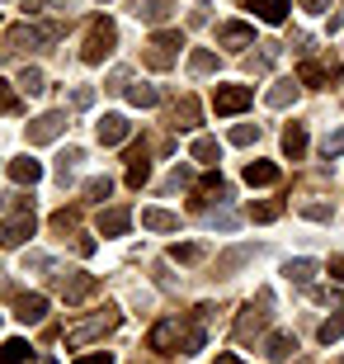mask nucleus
I'll list each match as a JSON object with an SVG mask.
<instances>
[{"mask_svg":"<svg viewBox=\"0 0 344 364\" xmlns=\"http://www.w3.org/2000/svg\"><path fill=\"white\" fill-rule=\"evenodd\" d=\"M113 48H118V28H113V19H94L90 33H85V48H80V62H90V67H99L104 57H113Z\"/></svg>","mask_w":344,"mask_h":364,"instance_id":"f257e3e1","label":"nucleus"},{"mask_svg":"<svg viewBox=\"0 0 344 364\" xmlns=\"http://www.w3.org/2000/svg\"><path fill=\"white\" fill-rule=\"evenodd\" d=\"M179 48H184V33H179V28H160L156 38H151V48H146V67L151 71H170Z\"/></svg>","mask_w":344,"mask_h":364,"instance_id":"f03ea898","label":"nucleus"},{"mask_svg":"<svg viewBox=\"0 0 344 364\" xmlns=\"http://www.w3.org/2000/svg\"><path fill=\"white\" fill-rule=\"evenodd\" d=\"M28 237H33V199H19L14 218L0 223V246H24Z\"/></svg>","mask_w":344,"mask_h":364,"instance_id":"7ed1b4c3","label":"nucleus"},{"mask_svg":"<svg viewBox=\"0 0 344 364\" xmlns=\"http://www.w3.org/2000/svg\"><path fill=\"white\" fill-rule=\"evenodd\" d=\"M57 33H62L57 24H14L10 33H5V43H10L14 53H33L43 43H57Z\"/></svg>","mask_w":344,"mask_h":364,"instance_id":"20e7f679","label":"nucleus"},{"mask_svg":"<svg viewBox=\"0 0 344 364\" xmlns=\"http://www.w3.org/2000/svg\"><path fill=\"white\" fill-rule=\"evenodd\" d=\"M184 336H189V326H184V322H174V317H165V322L151 326V336H146V350H151V355H170L174 346H184Z\"/></svg>","mask_w":344,"mask_h":364,"instance_id":"39448f33","label":"nucleus"},{"mask_svg":"<svg viewBox=\"0 0 344 364\" xmlns=\"http://www.w3.org/2000/svg\"><path fill=\"white\" fill-rule=\"evenodd\" d=\"M118 326V308H104L99 317H90V322H76L67 331V346H85V341H94V336H109Z\"/></svg>","mask_w":344,"mask_h":364,"instance_id":"423d86ee","label":"nucleus"},{"mask_svg":"<svg viewBox=\"0 0 344 364\" xmlns=\"http://www.w3.org/2000/svg\"><path fill=\"white\" fill-rule=\"evenodd\" d=\"M250 105H255L250 85H217L212 90V109L217 114H240V109H250Z\"/></svg>","mask_w":344,"mask_h":364,"instance_id":"0eeeda50","label":"nucleus"},{"mask_svg":"<svg viewBox=\"0 0 344 364\" xmlns=\"http://www.w3.org/2000/svg\"><path fill=\"white\" fill-rule=\"evenodd\" d=\"M62 133H67V109H48L28 123V142H57Z\"/></svg>","mask_w":344,"mask_h":364,"instance_id":"6e6552de","label":"nucleus"},{"mask_svg":"<svg viewBox=\"0 0 344 364\" xmlns=\"http://www.w3.org/2000/svg\"><path fill=\"white\" fill-rule=\"evenodd\" d=\"M269 303H274V298L260 294L250 308L240 312V322H236V336H240V341H250V336H260V331H265V322H269Z\"/></svg>","mask_w":344,"mask_h":364,"instance_id":"1a4fd4ad","label":"nucleus"},{"mask_svg":"<svg viewBox=\"0 0 344 364\" xmlns=\"http://www.w3.org/2000/svg\"><path fill=\"white\" fill-rule=\"evenodd\" d=\"M94 289H99V279H94V274H62V279H57V294L67 298V303H85Z\"/></svg>","mask_w":344,"mask_h":364,"instance_id":"9d476101","label":"nucleus"},{"mask_svg":"<svg viewBox=\"0 0 344 364\" xmlns=\"http://www.w3.org/2000/svg\"><path fill=\"white\" fill-rule=\"evenodd\" d=\"M14 317L24 326H38L43 317H48V298L43 294H14Z\"/></svg>","mask_w":344,"mask_h":364,"instance_id":"9b49d317","label":"nucleus"},{"mask_svg":"<svg viewBox=\"0 0 344 364\" xmlns=\"http://www.w3.org/2000/svg\"><path fill=\"white\" fill-rule=\"evenodd\" d=\"M133 14L142 19V24H170L174 5L170 0H133Z\"/></svg>","mask_w":344,"mask_h":364,"instance_id":"f8f14e48","label":"nucleus"},{"mask_svg":"<svg viewBox=\"0 0 344 364\" xmlns=\"http://www.w3.org/2000/svg\"><path fill=\"white\" fill-rule=\"evenodd\" d=\"M128 133H133V123L123 119V114H104V119H99V142H104V147L128 142Z\"/></svg>","mask_w":344,"mask_h":364,"instance_id":"ddd939ff","label":"nucleus"},{"mask_svg":"<svg viewBox=\"0 0 344 364\" xmlns=\"http://www.w3.org/2000/svg\"><path fill=\"white\" fill-rule=\"evenodd\" d=\"M217 43H222V48H231V53H240V48H250V43H255V28L240 24V19H231V24H222Z\"/></svg>","mask_w":344,"mask_h":364,"instance_id":"4468645a","label":"nucleus"},{"mask_svg":"<svg viewBox=\"0 0 344 364\" xmlns=\"http://www.w3.org/2000/svg\"><path fill=\"white\" fill-rule=\"evenodd\" d=\"M142 228L146 232H179V213H170V208H142Z\"/></svg>","mask_w":344,"mask_h":364,"instance_id":"2eb2a0df","label":"nucleus"},{"mask_svg":"<svg viewBox=\"0 0 344 364\" xmlns=\"http://www.w3.org/2000/svg\"><path fill=\"white\" fill-rule=\"evenodd\" d=\"M292 350H297V341H292L288 331H269V336H265V355H269L274 364L292 360Z\"/></svg>","mask_w":344,"mask_h":364,"instance_id":"dca6fc26","label":"nucleus"},{"mask_svg":"<svg viewBox=\"0 0 344 364\" xmlns=\"http://www.w3.org/2000/svg\"><path fill=\"white\" fill-rule=\"evenodd\" d=\"M128 228H133V213H128V208H104V213H99V232H104V237H123Z\"/></svg>","mask_w":344,"mask_h":364,"instance_id":"f3484780","label":"nucleus"},{"mask_svg":"<svg viewBox=\"0 0 344 364\" xmlns=\"http://www.w3.org/2000/svg\"><path fill=\"white\" fill-rule=\"evenodd\" d=\"M250 260H255V246H231V251L217 256V274H236L240 265H250Z\"/></svg>","mask_w":344,"mask_h":364,"instance_id":"a211bd4d","label":"nucleus"},{"mask_svg":"<svg viewBox=\"0 0 344 364\" xmlns=\"http://www.w3.org/2000/svg\"><path fill=\"white\" fill-rule=\"evenodd\" d=\"M146 180H151V161H146V147H133V156H128V185L142 189Z\"/></svg>","mask_w":344,"mask_h":364,"instance_id":"6ab92c4d","label":"nucleus"},{"mask_svg":"<svg viewBox=\"0 0 344 364\" xmlns=\"http://www.w3.org/2000/svg\"><path fill=\"white\" fill-rule=\"evenodd\" d=\"M10 180H14V185H38L43 166L33 161V156H19V161H10Z\"/></svg>","mask_w":344,"mask_h":364,"instance_id":"aec40b11","label":"nucleus"},{"mask_svg":"<svg viewBox=\"0 0 344 364\" xmlns=\"http://www.w3.org/2000/svg\"><path fill=\"white\" fill-rule=\"evenodd\" d=\"M316 270H321V265H316V260H306V256H297V260H288V265H283L288 284H302V289H306L311 279H316Z\"/></svg>","mask_w":344,"mask_h":364,"instance_id":"412c9836","label":"nucleus"},{"mask_svg":"<svg viewBox=\"0 0 344 364\" xmlns=\"http://www.w3.org/2000/svg\"><path fill=\"white\" fill-rule=\"evenodd\" d=\"M283 151H288L292 161H302V156H306V128H302V123H288V133H283Z\"/></svg>","mask_w":344,"mask_h":364,"instance_id":"4be33fe9","label":"nucleus"},{"mask_svg":"<svg viewBox=\"0 0 344 364\" xmlns=\"http://www.w3.org/2000/svg\"><path fill=\"white\" fill-rule=\"evenodd\" d=\"M217 71V53L212 48H194L189 53V76H212Z\"/></svg>","mask_w":344,"mask_h":364,"instance_id":"5701e85b","label":"nucleus"},{"mask_svg":"<svg viewBox=\"0 0 344 364\" xmlns=\"http://www.w3.org/2000/svg\"><path fill=\"white\" fill-rule=\"evenodd\" d=\"M250 10L260 14L265 24H283V19H288V0H255Z\"/></svg>","mask_w":344,"mask_h":364,"instance_id":"b1692460","label":"nucleus"},{"mask_svg":"<svg viewBox=\"0 0 344 364\" xmlns=\"http://www.w3.org/2000/svg\"><path fill=\"white\" fill-rule=\"evenodd\" d=\"M274 180H278L274 161H250V166H245V185H274Z\"/></svg>","mask_w":344,"mask_h":364,"instance_id":"393cba45","label":"nucleus"},{"mask_svg":"<svg viewBox=\"0 0 344 364\" xmlns=\"http://www.w3.org/2000/svg\"><path fill=\"white\" fill-rule=\"evenodd\" d=\"M174 128H184V133H189V128H199V100H189V95H184V100L174 105Z\"/></svg>","mask_w":344,"mask_h":364,"instance_id":"a878e982","label":"nucleus"},{"mask_svg":"<svg viewBox=\"0 0 344 364\" xmlns=\"http://www.w3.org/2000/svg\"><path fill=\"white\" fill-rule=\"evenodd\" d=\"M208 256V246H199V242H184V246H170V260L174 265H199V260Z\"/></svg>","mask_w":344,"mask_h":364,"instance_id":"bb28decb","label":"nucleus"},{"mask_svg":"<svg viewBox=\"0 0 344 364\" xmlns=\"http://www.w3.org/2000/svg\"><path fill=\"white\" fill-rule=\"evenodd\" d=\"M265 100H269V109H288L292 100H297V81H278L274 90L265 95Z\"/></svg>","mask_w":344,"mask_h":364,"instance_id":"cd10ccee","label":"nucleus"},{"mask_svg":"<svg viewBox=\"0 0 344 364\" xmlns=\"http://www.w3.org/2000/svg\"><path fill=\"white\" fill-rule=\"evenodd\" d=\"M28 341H5V346H0V364H28Z\"/></svg>","mask_w":344,"mask_h":364,"instance_id":"c85d7f7f","label":"nucleus"},{"mask_svg":"<svg viewBox=\"0 0 344 364\" xmlns=\"http://www.w3.org/2000/svg\"><path fill=\"white\" fill-rule=\"evenodd\" d=\"M217 156H222V147H217V137H194V161L212 166Z\"/></svg>","mask_w":344,"mask_h":364,"instance_id":"c756f323","label":"nucleus"},{"mask_svg":"<svg viewBox=\"0 0 344 364\" xmlns=\"http://www.w3.org/2000/svg\"><path fill=\"white\" fill-rule=\"evenodd\" d=\"M123 90H128V100H133L137 109H151V105H160L156 85H123Z\"/></svg>","mask_w":344,"mask_h":364,"instance_id":"7c9ffc66","label":"nucleus"},{"mask_svg":"<svg viewBox=\"0 0 344 364\" xmlns=\"http://www.w3.org/2000/svg\"><path fill=\"white\" fill-rule=\"evenodd\" d=\"M278 213H283V203H274V199H260V203H250V223H274Z\"/></svg>","mask_w":344,"mask_h":364,"instance_id":"2f4dec72","label":"nucleus"},{"mask_svg":"<svg viewBox=\"0 0 344 364\" xmlns=\"http://www.w3.org/2000/svg\"><path fill=\"white\" fill-rule=\"evenodd\" d=\"M321 341H326V346H331V341H344V312H335V317H326V322H321V331H316Z\"/></svg>","mask_w":344,"mask_h":364,"instance_id":"473e14b6","label":"nucleus"},{"mask_svg":"<svg viewBox=\"0 0 344 364\" xmlns=\"http://www.w3.org/2000/svg\"><path fill=\"white\" fill-rule=\"evenodd\" d=\"M231 142H236V147H250V142H260V123H236V128H231Z\"/></svg>","mask_w":344,"mask_h":364,"instance_id":"72a5a7b5","label":"nucleus"},{"mask_svg":"<svg viewBox=\"0 0 344 364\" xmlns=\"http://www.w3.org/2000/svg\"><path fill=\"white\" fill-rule=\"evenodd\" d=\"M302 218H311V223H331V203H326V199H306Z\"/></svg>","mask_w":344,"mask_h":364,"instance_id":"f704fd0d","label":"nucleus"},{"mask_svg":"<svg viewBox=\"0 0 344 364\" xmlns=\"http://www.w3.org/2000/svg\"><path fill=\"white\" fill-rule=\"evenodd\" d=\"M297 81H302V85H326V67H316V62H302V67H297Z\"/></svg>","mask_w":344,"mask_h":364,"instance_id":"c9c22d12","label":"nucleus"},{"mask_svg":"<svg viewBox=\"0 0 344 364\" xmlns=\"http://www.w3.org/2000/svg\"><path fill=\"white\" fill-rule=\"evenodd\" d=\"M321 151H326V161H331V156H344V128H335V133L321 137Z\"/></svg>","mask_w":344,"mask_h":364,"instance_id":"e433bc0d","label":"nucleus"},{"mask_svg":"<svg viewBox=\"0 0 344 364\" xmlns=\"http://www.w3.org/2000/svg\"><path fill=\"white\" fill-rule=\"evenodd\" d=\"M85 194H90V199H94V203H104V199H109V194H113V180H109V176H94V180H90V185H85Z\"/></svg>","mask_w":344,"mask_h":364,"instance_id":"4c0bfd02","label":"nucleus"},{"mask_svg":"<svg viewBox=\"0 0 344 364\" xmlns=\"http://www.w3.org/2000/svg\"><path fill=\"white\" fill-rule=\"evenodd\" d=\"M19 85H24L28 95H38L43 90V71L38 67H24V71H19Z\"/></svg>","mask_w":344,"mask_h":364,"instance_id":"58836bf2","label":"nucleus"},{"mask_svg":"<svg viewBox=\"0 0 344 364\" xmlns=\"http://www.w3.org/2000/svg\"><path fill=\"white\" fill-rule=\"evenodd\" d=\"M94 105V90L90 85H76V90H71V109H90Z\"/></svg>","mask_w":344,"mask_h":364,"instance_id":"ea45409f","label":"nucleus"},{"mask_svg":"<svg viewBox=\"0 0 344 364\" xmlns=\"http://www.w3.org/2000/svg\"><path fill=\"white\" fill-rule=\"evenodd\" d=\"M76 223H80V213H76V208H62V213L52 218V228H57V232H71Z\"/></svg>","mask_w":344,"mask_h":364,"instance_id":"a19ab883","label":"nucleus"},{"mask_svg":"<svg viewBox=\"0 0 344 364\" xmlns=\"http://www.w3.org/2000/svg\"><path fill=\"white\" fill-rule=\"evenodd\" d=\"M48 265H52V260L43 256V251H28L24 256V270H48Z\"/></svg>","mask_w":344,"mask_h":364,"instance_id":"79ce46f5","label":"nucleus"},{"mask_svg":"<svg viewBox=\"0 0 344 364\" xmlns=\"http://www.w3.org/2000/svg\"><path fill=\"white\" fill-rule=\"evenodd\" d=\"M76 364H113V355H109V350H94V355H80Z\"/></svg>","mask_w":344,"mask_h":364,"instance_id":"37998d69","label":"nucleus"},{"mask_svg":"<svg viewBox=\"0 0 344 364\" xmlns=\"http://www.w3.org/2000/svg\"><path fill=\"white\" fill-rule=\"evenodd\" d=\"M10 109H19V105H14V95H10V85L0 81V114H10Z\"/></svg>","mask_w":344,"mask_h":364,"instance_id":"c03bdc74","label":"nucleus"},{"mask_svg":"<svg viewBox=\"0 0 344 364\" xmlns=\"http://www.w3.org/2000/svg\"><path fill=\"white\" fill-rule=\"evenodd\" d=\"M212 228H222V232H231V228H236V218H231V213H212Z\"/></svg>","mask_w":344,"mask_h":364,"instance_id":"a18cd8bd","label":"nucleus"},{"mask_svg":"<svg viewBox=\"0 0 344 364\" xmlns=\"http://www.w3.org/2000/svg\"><path fill=\"white\" fill-rule=\"evenodd\" d=\"M302 10L306 14H326V0H302Z\"/></svg>","mask_w":344,"mask_h":364,"instance_id":"49530a36","label":"nucleus"},{"mask_svg":"<svg viewBox=\"0 0 344 364\" xmlns=\"http://www.w3.org/2000/svg\"><path fill=\"white\" fill-rule=\"evenodd\" d=\"M331 274H335V279L344 284V256H335V260H331Z\"/></svg>","mask_w":344,"mask_h":364,"instance_id":"de8ad7c7","label":"nucleus"},{"mask_svg":"<svg viewBox=\"0 0 344 364\" xmlns=\"http://www.w3.org/2000/svg\"><path fill=\"white\" fill-rule=\"evenodd\" d=\"M217 364H240V360H236V355H217Z\"/></svg>","mask_w":344,"mask_h":364,"instance_id":"09e8293b","label":"nucleus"},{"mask_svg":"<svg viewBox=\"0 0 344 364\" xmlns=\"http://www.w3.org/2000/svg\"><path fill=\"white\" fill-rule=\"evenodd\" d=\"M24 5H28V10H38V5H48V0H24Z\"/></svg>","mask_w":344,"mask_h":364,"instance_id":"8fccbe9b","label":"nucleus"},{"mask_svg":"<svg viewBox=\"0 0 344 364\" xmlns=\"http://www.w3.org/2000/svg\"><path fill=\"white\" fill-rule=\"evenodd\" d=\"M38 364H57V360H52V355H43V360H38Z\"/></svg>","mask_w":344,"mask_h":364,"instance_id":"3c124183","label":"nucleus"},{"mask_svg":"<svg viewBox=\"0 0 344 364\" xmlns=\"http://www.w3.org/2000/svg\"><path fill=\"white\" fill-rule=\"evenodd\" d=\"M0 5H5V0H0Z\"/></svg>","mask_w":344,"mask_h":364,"instance_id":"603ef678","label":"nucleus"},{"mask_svg":"<svg viewBox=\"0 0 344 364\" xmlns=\"http://www.w3.org/2000/svg\"><path fill=\"white\" fill-rule=\"evenodd\" d=\"M340 364H344V360H340Z\"/></svg>","mask_w":344,"mask_h":364,"instance_id":"864d4df0","label":"nucleus"}]
</instances>
